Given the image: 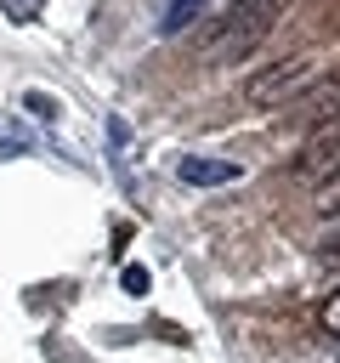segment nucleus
I'll use <instances>...</instances> for the list:
<instances>
[{"mask_svg": "<svg viewBox=\"0 0 340 363\" xmlns=\"http://www.w3.org/2000/svg\"><path fill=\"white\" fill-rule=\"evenodd\" d=\"M283 6H289V0H232V6L215 17L210 62H238V57H249V51L272 34V23L283 17Z\"/></svg>", "mask_w": 340, "mask_h": 363, "instance_id": "f257e3e1", "label": "nucleus"}, {"mask_svg": "<svg viewBox=\"0 0 340 363\" xmlns=\"http://www.w3.org/2000/svg\"><path fill=\"white\" fill-rule=\"evenodd\" d=\"M283 113H289V125H306V130H329V125H340V74L306 79Z\"/></svg>", "mask_w": 340, "mask_h": 363, "instance_id": "f03ea898", "label": "nucleus"}, {"mask_svg": "<svg viewBox=\"0 0 340 363\" xmlns=\"http://www.w3.org/2000/svg\"><path fill=\"white\" fill-rule=\"evenodd\" d=\"M289 176L300 187H323V182H340V125L306 136V147L289 159Z\"/></svg>", "mask_w": 340, "mask_h": 363, "instance_id": "7ed1b4c3", "label": "nucleus"}, {"mask_svg": "<svg viewBox=\"0 0 340 363\" xmlns=\"http://www.w3.org/2000/svg\"><path fill=\"white\" fill-rule=\"evenodd\" d=\"M312 74H306V62H272V68H261V74H249V85H244V96L255 102V108H272V102H295V91L306 85Z\"/></svg>", "mask_w": 340, "mask_h": 363, "instance_id": "20e7f679", "label": "nucleus"}, {"mask_svg": "<svg viewBox=\"0 0 340 363\" xmlns=\"http://www.w3.org/2000/svg\"><path fill=\"white\" fill-rule=\"evenodd\" d=\"M238 176H244V164H232V159H210V153L176 159V182H187V187H227Z\"/></svg>", "mask_w": 340, "mask_h": 363, "instance_id": "39448f33", "label": "nucleus"}, {"mask_svg": "<svg viewBox=\"0 0 340 363\" xmlns=\"http://www.w3.org/2000/svg\"><path fill=\"white\" fill-rule=\"evenodd\" d=\"M204 11H210V0H170V6H164V17H159V28H164V34H181V28H187V23H198Z\"/></svg>", "mask_w": 340, "mask_h": 363, "instance_id": "423d86ee", "label": "nucleus"}, {"mask_svg": "<svg viewBox=\"0 0 340 363\" xmlns=\"http://www.w3.org/2000/svg\"><path fill=\"white\" fill-rule=\"evenodd\" d=\"M119 284H125V295H147V289H153L147 267H136V261H125V267H119Z\"/></svg>", "mask_w": 340, "mask_h": 363, "instance_id": "0eeeda50", "label": "nucleus"}, {"mask_svg": "<svg viewBox=\"0 0 340 363\" xmlns=\"http://www.w3.org/2000/svg\"><path fill=\"white\" fill-rule=\"evenodd\" d=\"M40 6H45V0H0V11H6V17H17V23H34V17H40Z\"/></svg>", "mask_w": 340, "mask_h": 363, "instance_id": "6e6552de", "label": "nucleus"}, {"mask_svg": "<svg viewBox=\"0 0 340 363\" xmlns=\"http://www.w3.org/2000/svg\"><path fill=\"white\" fill-rule=\"evenodd\" d=\"M108 153H130V130H125V119H108Z\"/></svg>", "mask_w": 340, "mask_h": 363, "instance_id": "1a4fd4ad", "label": "nucleus"}, {"mask_svg": "<svg viewBox=\"0 0 340 363\" xmlns=\"http://www.w3.org/2000/svg\"><path fill=\"white\" fill-rule=\"evenodd\" d=\"M323 329H329V335H340V289L323 301Z\"/></svg>", "mask_w": 340, "mask_h": 363, "instance_id": "9d476101", "label": "nucleus"}, {"mask_svg": "<svg viewBox=\"0 0 340 363\" xmlns=\"http://www.w3.org/2000/svg\"><path fill=\"white\" fill-rule=\"evenodd\" d=\"M23 102H28L40 119H51V113H57V102H51V96H40V91H23Z\"/></svg>", "mask_w": 340, "mask_h": 363, "instance_id": "9b49d317", "label": "nucleus"}]
</instances>
